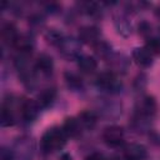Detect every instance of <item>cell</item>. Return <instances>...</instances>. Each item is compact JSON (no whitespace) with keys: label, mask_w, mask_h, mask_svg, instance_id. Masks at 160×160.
<instances>
[{"label":"cell","mask_w":160,"mask_h":160,"mask_svg":"<svg viewBox=\"0 0 160 160\" xmlns=\"http://www.w3.org/2000/svg\"><path fill=\"white\" fill-rule=\"evenodd\" d=\"M35 69L36 72L42 75V76H50L54 72V60L52 58L46 54V52H41L36 56L35 59Z\"/></svg>","instance_id":"cell-15"},{"label":"cell","mask_w":160,"mask_h":160,"mask_svg":"<svg viewBox=\"0 0 160 160\" xmlns=\"http://www.w3.org/2000/svg\"><path fill=\"white\" fill-rule=\"evenodd\" d=\"M41 110L42 109L40 108V105L38 104L36 100L24 99L21 101V106H20V118L25 122H29V124L34 122L39 118Z\"/></svg>","instance_id":"cell-11"},{"label":"cell","mask_w":160,"mask_h":160,"mask_svg":"<svg viewBox=\"0 0 160 160\" xmlns=\"http://www.w3.org/2000/svg\"><path fill=\"white\" fill-rule=\"evenodd\" d=\"M64 81H65L66 88L69 90H71L72 92H81L85 89V84H84L82 78L76 72L65 71L64 72Z\"/></svg>","instance_id":"cell-22"},{"label":"cell","mask_w":160,"mask_h":160,"mask_svg":"<svg viewBox=\"0 0 160 160\" xmlns=\"http://www.w3.org/2000/svg\"><path fill=\"white\" fill-rule=\"evenodd\" d=\"M154 56L160 55V38L158 36H151L146 39V42L144 45Z\"/></svg>","instance_id":"cell-27"},{"label":"cell","mask_w":160,"mask_h":160,"mask_svg":"<svg viewBox=\"0 0 160 160\" xmlns=\"http://www.w3.org/2000/svg\"><path fill=\"white\" fill-rule=\"evenodd\" d=\"M92 48H94V52H95V55H96L98 58L105 60V61H106V60L109 59V56L114 52L111 45H110L108 41L102 40V39H101L99 42H96Z\"/></svg>","instance_id":"cell-25"},{"label":"cell","mask_w":160,"mask_h":160,"mask_svg":"<svg viewBox=\"0 0 160 160\" xmlns=\"http://www.w3.org/2000/svg\"><path fill=\"white\" fill-rule=\"evenodd\" d=\"M94 85L96 86L98 90L109 95L119 94L122 90V82L119 79V75L114 74L110 70L98 74L94 80Z\"/></svg>","instance_id":"cell-4"},{"label":"cell","mask_w":160,"mask_h":160,"mask_svg":"<svg viewBox=\"0 0 160 160\" xmlns=\"http://www.w3.org/2000/svg\"><path fill=\"white\" fill-rule=\"evenodd\" d=\"M76 61H78V68L82 74L90 75V74H94L98 69V60L92 55L81 54Z\"/></svg>","instance_id":"cell-21"},{"label":"cell","mask_w":160,"mask_h":160,"mask_svg":"<svg viewBox=\"0 0 160 160\" xmlns=\"http://www.w3.org/2000/svg\"><path fill=\"white\" fill-rule=\"evenodd\" d=\"M109 68H110V71H112L114 74L116 75H122V74H126L129 68H130V59L122 54V52H116L114 51L109 59L106 60Z\"/></svg>","instance_id":"cell-10"},{"label":"cell","mask_w":160,"mask_h":160,"mask_svg":"<svg viewBox=\"0 0 160 160\" xmlns=\"http://www.w3.org/2000/svg\"><path fill=\"white\" fill-rule=\"evenodd\" d=\"M114 26H115V30L119 35L124 36V38H128L131 35L132 32V26H131V21L129 20V16L124 12H118V14H114Z\"/></svg>","instance_id":"cell-17"},{"label":"cell","mask_w":160,"mask_h":160,"mask_svg":"<svg viewBox=\"0 0 160 160\" xmlns=\"http://www.w3.org/2000/svg\"><path fill=\"white\" fill-rule=\"evenodd\" d=\"M65 34H62L60 30H58V29H48L46 31H45V39H46V41L50 44V45H52V46H58V44L60 42V40L62 39V36H64Z\"/></svg>","instance_id":"cell-26"},{"label":"cell","mask_w":160,"mask_h":160,"mask_svg":"<svg viewBox=\"0 0 160 160\" xmlns=\"http://www.w3.org/2000/svg\"><path fill=\"white\" fill-rule=\"evenodd\" d=\"M76 5L79 8V11L81 14H85L89 18L98 19V18H101V15H102V9H101V5L99 2L81 1V2H78Z\"/></svg>","instance_id":"cell-23"},{"label":"cell","mask_w":160,"mask_h":160,"mask_svg":"<svg viewBox=\"0 0 160 160\" xmlns=\"http://www.w3.org/2000/svg\"><path fill=\"white\" fill-rule=\"evenodd\" d=\"M96 110L95 111L98 115L108 119V120H115L118 119L121 112H122V105L121 102L111 99H99L96 104Z\"/></svg>","instance_id":"cell-8"},{"label":"cell","mask_w":160,"mask_h":160,"mask_svg":"<svg viewBox=\"0 0 160 160\" xmlns=\"http://www.w3.org/2000/svg\"><path fill=\"white\" fill-rule=\"evenodd\" d=\"M14 66L22 85L29 91L35 90L38 85V72L35 69V60H31V55L18 54L14 59Z\"/></svg>","instance_id":"cell-1"},{"label":"cell","mask_w":160,"mask_h":160,"mask_svg":"<svg viewBox=\"0 0 160 160\" xmlns=\"http://www.w3.org/2000/svg\"><path fill=\"white\" fill-rule=\"evenodd\" d=\"M156 110H158V104H156V100L154 96L140 95L139 99L135 101L132 115L152 121L154 116L156 115Z\"/></svg>","instance_id":"cell-6"},{"label":"cell","mask_w":160,"mask_h":160,"mask_svg":"<svg viewBox=\"0 0 160 160\" xmlns=\"http://www.w3.org/2000/svg\"><path fill=\"white\" fill-rule=\"evenodd\" d=\"M78 118H79V120H80V122L85 130H92L98 124L99 115L94 110H82L78 115Z\"/></svg>","instance_id":"cell-24"},{"label":"cell","mask_w":160,"mask_h":160,"mask_svg":"<svg viewBox=\"0 0 160 160\" xmlns=\"http://www.w3.org/2000/svg\"><path fill=\"white\" fill-rule=\"evenodd\" d=\"M125 131L119 125H109L101 132L102 141L110 148H119L124 144Z\"/></svg>","instance_id":"cell-9"},{"label":"cell","mask_w":160,"mask_h":160,"mask_svg":"<svg viewBox=\"0 0 160 160\" xmlns=\"http://www.w3.org/2000/svg\"><path fill=\"white\" fill-rule=\"evenodd\" d=\"M14 155V160H32L35 155V141L29 135L18 138L10 148Z\"/></svg>","instance_id":"cell-5"},{"label":"cell","mask_w":160,"mask_h":160,"mask_svg":"<svg viewBox=\"0 0 160 160\" xmlns=\"http://www.w3.org/2000/svg\"><path fill=\"white\" fill-rule=\"evenodd\" d=\"M156 14L160 16V6H159V9H158V11H156Z\"/></svg>","instance_id":"cell-35"},{"label":"cell","mask_w":160,"mask_h":160,"mask_svg":"<svg viewBox=\"0 0 160 160\" xmlns=\"http://www.w3.org/2000/svg\"><path fill=\"white\" fill-rule=\"evenodd\" d=\"M131 58L134 62L142 69H148L154 64V55L145 46L134 48L131 51Z\"/></svg>","instance_id":"cell-14"},{"label":"cell","mask_w":160,"mask_h":160,"mask_svg":"<svg viewBox=\"0 0 160 160\" xmlns=\"http://www.w3.org/2000/svg\"><path fill=\"white\" fill-rule=\"evenodd\" d=\"M58 50L66 60H78L81 55V42L78 38L64 35L58 44Z\"/></svg>","instance_id":"cell-7"},{"label":"cell","mask_w":160,"mask_h":160,"mask_svg":"<svg viewBox=\"0 0 160 160\" xmlns=\"http://www.w3.org/2000/svg\"><path fill=\"white\" fill-rule=\"evenodd\" d=\"M56 95H58L56 88L46 86V88L41 89V91L38 94V98L35 100L38 101V104L40 105L41 109H48V108H51L52 104L55 102Z\"/></svg>","instance_id":"cell-19"},{"label":"cell","mask_w":160,"mask_h":160,"mask_svg":"<svg viewBox=\"0 0 160 160\" xmlns=\"http://www.w3.org/2000/svg\"><path fill=\"white\" fill-rule=\"evenodd\" d=\"M0 160H14V155H12V151L11 149L9 148H5L2 146L1 148V154H0Z\"/></svg>","instance_id":"cell-30"},{"label":"cell","mask_w":160,"mask_h":160,"mask_svg":"<svg viewBox=\"0 0 160 160\" xmlns=\"http://www.w3.org/2000/svg\"><path fill=\"white\" fill-rule=\"evenodd\" d=\"M61 128H62L64 132L66 134V136H68L69 139H76V138H79V136L82 134V131L85 130L84 126L81 125V122H80V120H79L78 116H76V118H75V116L66 118V119L64 120Z\"/></svg>","instance_id":"cell-16"},{"label":"cell","mask_w":160,"mask_h":160,"mask_svg":"<svg viewBox=\"0 0 160 160\" xmlns=\"http://www.w3.org/2000/svg\"><path fill=\"white\" fill-rule=\"evenodd\" d=\"M19 35L20 34L18 32V29L12 22H4L1 25V40L4 45L12 48Z\"/></svg>","instance_id":"cell-20"},{"label":"cell","mask_w":160,"mask_h":160,"mask_svg":"<svg viewBox=\"0 0 160 160\" xmlns=\"http://www.w3.org/2000/svg\"><path fill=\"white\" fill-rule=\"evenodd\" d=\"M78 39L80 40L81 44L94 46L96 42L101 40V31L95 25H84L79 29Z\"/></svg>","instance_id":"cell-12"},{"label":"cell","mask_w":160,"mask_h":160,"mask_svg":"<svg viewBox=\"0 0 160 160\" xmlns=\"http://www.w3.org/2000/svg\"><path fill=\"white\" fill-rule=\"evenodd\" d=\"M68 136L61 126H51L46 129L40 139V148L44 154H52L61 150L68 141Z\"/></svg>","instance_id":"cell-2"},{"label":"cell","mask_w":160,"mask_h":160,"mask_svg":"<svg viewBox=\"0 0 160 160\" xmlns=\"http://www.w3.org/2000/svg\"><path fill=\"white\" fill-rule=\"evenodd\" d=\"M21 101L12 94H9L2 100L1 116H0V125L2 128H9L18 122V114L20 115Z\"/></svg>","instance_id":"cell-3"},{"label":"cell","mask_w":160,"mask_h":160,"mask_svg":"<svg viewBox=\"0 0 160 160\" xmlns=\"http://www.w3.org/2000/svg\"><path fill=\"white\" fill-rule=\"evenodd\" d=\"M108 160H125V158H124V156H118V155H115V156L108 158Z\"/></svg>","instance_id":"cell-34"},{"label":"cell","mask_w":160,"mask_h":160,"mask_svg":"<svg viewBox=\"0 0 160 160\" xmlns=\"http://www.w3.org/2000/svg\"><path fill=\"white\" fill-rule=\"evenodd\" d=\"M44 6H45V11L50 12V14H56V12L60 11V5L56 4V2H48Z\"/></svg>","instance_id":"cell-31"},{"label":"cell","mask_w":160,"mask_h":160,"mask_svg":"<svg viewBox=\"0 0 160 160\" xmlns=\"http://www.w3.org/2000/svg\"><path fill=\"white\" fill-rule=\"evenodd\" d=\"M12 48L18 51V54L31 55L32 50L35 49V40H34V36H32L31 34H20Z\"/></svg>","instance_id":"cell-18"},{"label":"cell","mask_w":160,"mask_h":160,"mask_svg":"<svg viewBox=\"0 0 160 160\" xmlns=\"http://www.w3.org/2000/svg\"><path fill=\"white\" fill-rule=\"evenodd\" d=\"M146 85V76L144 74H140L136 76L135 81H134V88L136 89V91H142V89Z\"/></svg>","instance_id":"cell-29"},{"label":"cell","mask_w":160,"mask_h":160,"mask_svg":"<svg viewBox=\"0 0 160 160\" xmlns=\"http://www.w3.org/2000/svg\"><path fill=\"white\" fill-rule=\"evenodd\" d=\"M122 156L125 160H146L148 150L142 144L129 142L122 148Z\"/></svg>","instance_id":"cell-13"},{"label":"cell","mask_w":160,"mask_h":160,"mask_svg":"<svg viewBox=\"0 0 160 160\" xmlns=\"http://www.w3.org/2000/svg\"><path fill=\"white\" fill-rule=\"evenodd\" d=\"M60 160H72V158H71V155H70V154H68V152H64V154H61V158H60Z\"/></svg>","instance_id":"cell-33"},{"label":"cell","mask_w":160,"mask_h":160,"mask_svg":"<svg viewBox=\"0 0 160 160\" xmlns=\"http://www.w3.org/2000/svg\"><path fill=\"white\" fill-rule=\"evenodd\" d=\"M85 160H108V158H106L104 154H101V152L94 151V152L89 154V155L85 158Z\"/></svg>","instance_id":"cell-32"},{"label":"cell","mask_w":160,"mask_h":160,"mask_svg":"<svg viewBox=\"0 0 160 160\" xmlns=\"http://www.w3.org/2000/svg\"><path fill=\"white\" fill-rule=\"evenodd\" d=\"M138 31H139V34H140L142 38H145V39L151 38V32H152L151 24L148 22V21H145V20L141 21V22H139V25H138Z\"/></svg>","instance_id":"cell-28"}]
</instances>
